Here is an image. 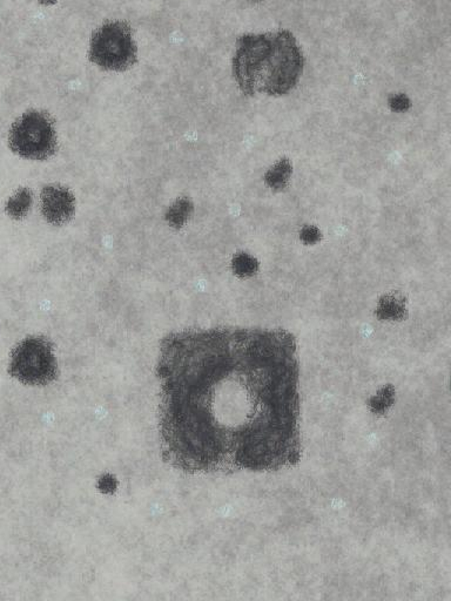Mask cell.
Segmentation results:
<instances>
[{"mask_svg":"<svg viewBox=\"0 0 451 601\" xmlns=\"http://www.w3.org/2000/svg\"><path fill=\"white\" fill-rule=\"evenodd\" d=\"M159 436L189 474L267 472L301 459L300 371L286 330L180 331L160 344Z\"/></svg>","mask_w":451,"mask_h":601,"instance_id":"obj_1","label":"cell"},{"mask_svg":"<svg viewBox=\"0 0 451 601\" xmlns=\"http://www.w3.org/2000/svg\"><path fill=\"white\" fill-rule=\"evenodd\" d=\"M302 70L304 56L287 31L241 36L238 41L234 76L248 96L287 94L299 83Z\"/></svg>","mask_w":451,"mask_h":601,"instance_id":"obj_2","label":"cell"},{"mask_svg":"<svg viewBox=\"0 0 451 601\" xmlns=\"http://www.w3.org/2000/svg\"><path fill=\"white\" fill-rule=\"evenodd\" d=\"M8 145L13 153L25 159L51 158L56 151L54 120L44 111L26 112L12 125L8 134Z\"/></svg>","mask_w":451,"mask_h":601,"instance_id":"obj_3","label":"cell"},{"mask_svg":"<svg viewBox=\"0 0 451 601\" xmlns=\"http://www.w3.org/2000/svg\"><path fill=\"white\" fill-rule=\"evenodd\" d=\"M90 59L108 71H125L136 64L132 31L124 21H111L93 33Z\"/></svg>","mask_w":451,"mask_h":601,"instance_id":"obj_4","label":"cell"},{"mask_svg":"<svg viewBox=\"0 0 451 601\" xmlns=\"http://www.w3.org/2000/svg\"><path fill=\"white\" fill-rule=\"evenodd\" d=\"M10 374L28 386H45L56 377L53 346L45 337H28L13 349Z\"/></svg>","mask_w":451,"mask_h":601,"instance_id":"obj_5","label":"cell"},{"mask_svg":"<svg viewBox=\"0 0 451 601\" xmlns=\"http://www.w3.org/2000/svg\"><path fill=\"white\" fill-rule=\"evenodd\" d=\"M41 213L48 222L61 226L72 219L76 211V199L67 188L51 184L41 191Z\"/></svg>","mask_w":451,"mask_h":601,"instance_id":"obj_6","label":"cell"},{"mask_svg":"<svg viewBox=\"0 0 451 601\" xmlns=\"http://www.w3.org/2000/svg\"><path fill=\"white\" fill-rule=\"evenodd\" d=\"M376 315L379 319H387V321L403 319L407 315L406 299L402 295L399 294L384 295L382 299H379Z\"/></svg>","mask_w":451,"mask_h":601,"instance_id":"obj_7","label":"cell"},{"mask_svg":"<svg viewBox=\"0 0 451 601\" xmlns=\"http://www.w3.org/2000/svg\"><path fill=\"white\" fill-rule=\"evenodd\" d=\"M292 164L288 159H281L269 168L264 176L268 187L274 191H284L292 176Z\"/></svg>","mask_w":451,"mask_h":601,"instance_id":"obj_8","label":"cell"},{"mask_svg":"<svg viewBox=\"0 0 451 601\" xmlns=\"http://www.w3.org/2000/svg\"><path fill=\"white\" fill-rule=\"evenodd\" d=\"M32 206V194L28 188H21L16 194L10 198L6 204V211L8 215L14 220H21L28 215L30 208Z\"/></svg>","mask_w":451,"mask_h":601,"instance_id":"obj_9","label":"cell"},{"mask_svg":"<svg viewBox=\"0 0 451 601\" xmlns=\"http://www.w3.org/2000/svg\"><path fill=\"white\" fill-rule=\"evenodd\" d=\"M232 268L240 279H249L259 271V261L247 253H239L233 257Z\"/></svg>","mask_w":451,"mask_h":601,"instance_id":"obj_10","label":"cell"},{"mask_svg":"<svg viewBox=\"0 0 451 601\" xmlns=\"http://www.w3.org/2000/svg\"><path fill=\"white\" fill-rule=\"evenodd\" d=\"M191 211H192V204L189 201L184 200L178 202L172 211L173 222L176 223V227H180L185 222V220L187 219Z\"/></svg>","mask_w":451,"mask_h":601,"instance_id":"obj_11","label":"cell"},{"mask_svg":"<svg viewBox=\"0 0 451 601\" xmlns=\"http://www.w3.org/2000/svg\"><path fill=\"white\" fill-rule=\"evenodd\" d=\"M300 239L304 244L312 246L321 240V231L315 226H304L300 233Z\"/></svg>","mask_w":451,"mask_h":601,"instance_id":"obj_12","label":"cell"},{"mask_svg":"<svg viewBox=\"0 0 451 601\" xmlns=\"http://www.w3.org/2000/svg\"><path fill=\"white\" fill-rule=\"evenodd\" d=\"M389 106L392 111L395 112H406L410 107V100L408 99L404 94H397L392 96L389 100Z\"/></svg>","mask_w":451,"mask_h":601,"instance_id":"obj_13","label":"cell"}]
</instances>
